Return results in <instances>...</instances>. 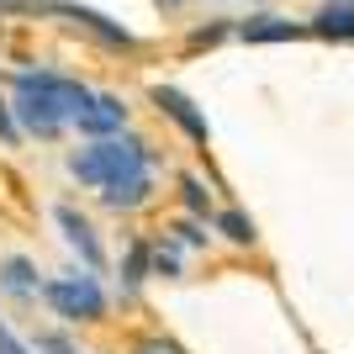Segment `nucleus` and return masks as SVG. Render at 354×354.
Returning a JSON list of instances; mask_svg holds the SVG:
<instances>
[{
  "instance_id": "obj_17",
  "label": "nucleus",
  "mask_w": 354,
  "mask_h": 354,
  "mask_svg": "<svg viewBox=\"0 0 354 354\" xmlns=\"http://www.w3.org/2000/svg\"><path fill=\"white\" fill-rule=\"evenodd\" d=\"M0 143H21V127L11 117V101H0Z\"/></svg>"
},
{
  "instance_id": "obj_21",
  "label": "nucleus",
  "mask_w": 354,
  "mask_h": 354,
  "mask_svg": "<svg viewBox=\"0 0 354 354\" xmlns=\"http://www.w3.org/2000/svg\"><path fill=\"white\" fill-rule=\"evenodd\" d=\"M0 6H11V11H32L37 0H0Z\"/></svg>"
},
{
  "instance_id": "obj_11",
  "label": "nucleus",
  "mask_w": 354,
  "mask_h": 354,
  "mask_svg": "<svg viewBox=\"0 0 354 354\" xmlns=\"http://www.w3.org/2000/svg\"><path fill=\"white\" fill-rule=\"evenodd\" d=\"M148 191H153V180H148V175H127V180H117V185H101V201L111 212H133V207L148 201Z\"/></svg>"
},
{
  "instance_id": "obj_18",
  "label": "nucleus",
  "mask_w": 354,
  "mask_h": 354,
  "mask_svg": "<svg viewBox=\"0 0 354 354\" xmlns=\"http://www.w3.org/2000/svg\"><path fill=\"white\" fill-rule=\"evenodd\" d=\"M37 349H43V354H80L64 333H37Z\"/></svg>"
},
{
  "instance_id": "obj_4",
  "label": "nucleus",
  "mask_w": 354,
  "mask_h": 354,
  "mask_svg": "<svg viewBox=\"0 0 354 354\" xmlns=\"http://www.w3.org/2000/svg\"><path fill=\"white\" fill-rule=\"evenodd\" d=\"M74 127H80V138H90V143L117 138L122 127H127V106H122L117 95H90V106L74 117Z\"/></svg>"
},
{
  "instance_id": "obj_7",
  "label": "nucleus",
  "mask_w": 354,
  "mask_h": 354,
  "mask_svg": "<svg viewBox=\"0 0 354 354\" xmlns=\"http://www.w3.org/2000/svg\"><path fill=\"white\" fill-rule=\"evenodd\" d=\"M153 106H159V111L175 122V127H185V138H196V143H207V138H212L207 117L196 111V101L185 95V90H175V85H153Z\"/></svg>"
},
{
  "instance_id": "obj_20",
  "label": "nucleus",
  "mask_w": 354,
  "mask_h": 354,
  "mask_svg": "<svg viewBox=\"0 0 354 354\" xmlns=\"http://www.w3.org/2000/svg\"><path fill=\"white\" fill-rule=\"evenodd\" d=\"M175 233H180V243H207V233H201V227H196V222H180Z\"/></svg>"
},
{
  "instance_id": "obj_6",
  "label": "nucleus",
  "mask_w": 354,
  "mask_h": 354,
  "mask_svg": "<svg viewBox=\"0 0 354 354\" xmlns=\"http://www.w3.org/2000/svg\"><path fill=\"white\" fill-rule=\"evenodd\" d=\"M53 222L64 227V243H69V249L85 259V270H106V249H101V238H95V227H90L80 212H74V207H53Z\"/></svg>"
},
{
  "instance_id": "obj_15",
  "label": "nucleus",
  "mask_w": 354,
  "mask_h": 354,
  "mask_svg": "<svg viewBox=\"0 0 354 354\" xmlns=\"http://www.w3.org/2000/svg\"><path fill=\"white\" fill-rule=\"evenodd\" d=\"M185 207H191L196 217H207V212H212V196H207V185H201L196 175H185Z\"/></svg>"
},
{
  "instance_id": "obj_9",
  "label": "nucleus",
  "mask_w": 354,
  "mask_h": 354,
  "mask_svg": "<svg viewBox=\"0 0 354 354\" xmlns=\"http://www.w3.org/2000/svg\"><path fill=\"white\" fill-rule=\"evenodd\" d=\"M238 37H243V43H296V37H301V27H296L291 16L259 11V16H249V21L238 27Z\"/></svg>"
},
{
  "instance_id": "obj_3",
  "label": "nucleus",
  "mask_w": 354,
  "mask_h": 354,
  "mask_svg": "<svg viewBox=\"0 0 354 354\" xmlns=\"http://www.w3.org/2000/svg\"><path fill=\"white\" fill-rule=\"evenodd\" d=\"M16 90H37V95H48V101H53V111H59L64 122H74V117L90 106V90L80 85V80L53 74V69H27V74H16Z\"/></svg>"
},
{
  "instance_id": "obj_14",
  "label": "nucleus",
  "mask_w": 354,
  "mask_h": 354,
  "mask_svg": "<svg viewBox=\"0 0 354 354\" xmlns=\"http://www.w3.org/2000/svg\"><path fill=\"white\" fill-rule=\"evenodd\" d=\"M148 265H153V249H148V243H133V249H127V286L143 281Z\"/></svg>"
},
{
  "instance_id": "obj_16",
  "label": "nucleus",
  "mask_w": 354,
  "mask_h": 354,
  "mask_svg": "<svg viewBox=\"0 0 354 354\" xmlns=\"http://www.w3.org/2000/svg\"><path fill=\"white\" fill-rule=\"evenodd\" d=\"M153 270H159V275H180V254L169 249V243H159V249H153Z\"/></svg>"
},
{
  "instance_id": "obj_13",
  "label": "nucleus",
  "mask_w": 354,
  "mask_h": 354,
  "mask_svg": "<svg viewBox=\"0 0 354 354\" xmlns=\"http://www.w3.org/2000/svg\"><path fill=\"white\" fill-rule=\"evenodd\" d=\"M217 233H227L233 243H254V238H259V233H254V222L243 217V212H233V207L217 212Z\"/></svg>"
},
{
  "instance_id": "obj_8",
  "label": "nucleus",
  "mask_w": 354,
  "mask_h": 354,
  "mask_svg": "<svg viewBox=\"0 0 354 354\" xmlns=\"http://www.w3.org/2000/svg\"><path fill=\"white\" fill-rule=\"evenodd\" d=\"M48 11H59V16H69V21H80V27H90L101 43H111V48H133V32L117 27L111 16L90 11V6H74V0H48Z\"/></svg>"
},
{
  "instance_id": "obj_10",
  "label": "nucleus",
  "mask_w": 354,
  "mask_h": 354,
  "mask_svg": "<svg viewBox=\"0 0 354 354\" xmlns=\"http://www.w3.org/2000/svg\"><path fill=\"white\" fill-rule=\"evenodd\" d=\"M312 32L328 37V43H349V37H354V6H344V0L323 6V11L312 16Z\"/></svg>"
},
{
  "instance_id": "obj_12",
  "label": "nucleus",
  "mask_w": 354,
  "mask_h": 354,
  "mask_svg": "<svg viewBox=\"0 0 354 354\" xmlns=\"http://www.w3.org/2000/svg\"><path fill=\"white\" fill-rule=\"evenodd\" d=\"M0 286H6L11 296H37V291H43V281H37L32 259H21V254H11V259L0 265Z\"/></svg>"
},
{
  "instance_id": "obj_19",
  "label": "nucleus",
  "mask_w": 354,
  "mask_h": 354,
  "mask_svg": "<svg viewBox=\"0 0 354 354\" xmlns=\"http://www.w3.org/2000/svg\"><path fill=\"white\" fill-rule=\"evenodd\" d=\"M0 354H32V349H27L21 339H16V333H11L6 323H0Z\"/></svg>"
},
{
  "instance_id": "obj_1",
  "label": "nucleus",
  "mask_w": 354,
  "mask_h": 354,
  "mask_svg": "<svg viewBox=\"0 0 354 354\" xmlns=\"http://www.w3.org/2000/svg\"><path fill=\"white\" fill-rule=\"evenodd\" d=\"M69 175L80 180V185H117V180L127 175H148V148L138 143V138H101V143H85L69 153Z\"/></svg>"
},
{
  "instance_id": "obj_22",
  "label": "nucleus",
  "mask_w": 354,
  "mask_h": 354,
  "mask_svg": "<svg viewBox=\"0 0 354 354\" xmlns=\"http://www.w3.org/2000/svg\"><path fill=\"white\" fill-rule=\"evenodd\" d=\"M138 354H159V349H138Z\"/></svg>"
},
{
  "instance_id": "obj_2",
  "label": "nucleus",
  "mask_w": 354,
  "mask_h": 354,
  "mask_svg": "<svg viewBox=\"0 0 354 354\" xmlns=\"http://www.w3.org/2000/svg\"><path fill=\"white\" fill-rule=\"evenodd\" d=\"M43 296H48V307L59 317H69V323L106 317V291L95 275H53V281H43Z\"/></svg>"
},
{
  "instance_id": "obj_5",
  "label": "nucleus",
  "mask_w": 354,
  "mask_h": 354,
  "mask_svg": "<svg viewBox=\"0 0 354 354\" xmlns=\"http://www.w3.org/2000/svg\"><path fill=\"white\" fill-rule=\"evenodd\" d=\"M11 117L21 133H37V138H59L64 117L53 111V101L48 95H37V90H16V101H11Z\"/></svg>"
}]
</instances>
